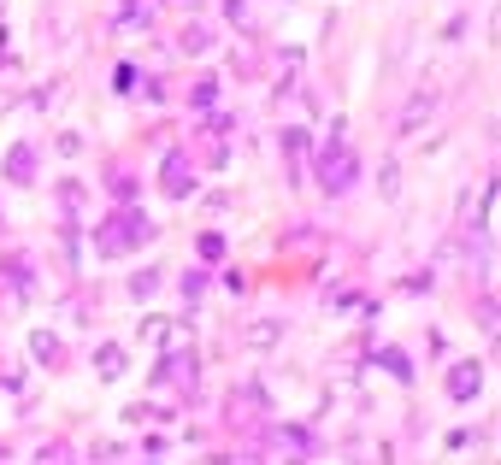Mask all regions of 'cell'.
Masks as SVG:
<instances>
[{
  "label": "cell",
  "instance_id": "9",
  "mask_svg": "<svg viewBox=\"0 0 501 465\" xmlns=\"http://www.w3.org/2000/svg\"><path fill=\"white\" fill-rule=\"evenodd\" d=\"M6 177H13V183H36V148H30V141H18L13 154H6Z\"/></svg>",
  "mask_w": 501,
  "mask_h": 465
},
{
  "label": "cell",
  "instance_id": "22",
  "mask_svg": "<svg viewBox=\"0 0 501 465\" xmlns=\"http://www.w3.org/2000/svg\"><path fill=\"white\" fill-rule=\"evenodd\" d=\"M378 359H384V366H389V371H395V377H401V383L413 377V371H407V359H401V353H395V348H378Z\"/></svg>",
  "mask_w": 501,
  "mask_h": 465
},
{
  "label": "cell",
  "instance_id": "21",
  "mask_svg": "<svg viewBox=\"0 0 501 465\" xmlns=\"http://www.w3.org/2000/svg\"><path fill=\"white\" fill-rule=\"evenodd\" d=\"M200 259H207V266L225 259V236H218V230H213V236H200Z\"/></svg>",
  "mask_w": 501,
  "mask_h": 465
},
{
  "label": "cell",
  "instance_id": "8",
  "mask_svg": "<svg viewBox=\"0 0 501 465\" xmlns=\"http://www.w3.org/2000/svg\"><path fill=\"white\" fill-rule=\"evenodd\" d=\"M272 407V401H266V389H259V383H248V389H236V401H230V418L242 424V418H259V412Z\"/></svg>",
  "mask_w": 501,
  "mask_h": 465
},
{
  "label": "cell",
  "instance_id": "5",
  "mask_svg": "<svg viewBox=\"0 0 501 465\" xmlns=\"http://www.w3.org/2000/svg\"><path fill=\"white\" fill-rule=\"evenodd\" d=\"M195 377H200V366H195V353L189 348H177L166 366H159V383H172V389H183V395H195Z\"/></svg>",
  "mask_w": 501,
  "mask_h": 465
},
{
  "label": "cell",
  "instance_id": "6",
  "mask_svg": "<svg viewBox=\"0 0 501 465\" xmlns=\"http://www.w3.org/2000/svg\"><path fill=\"white\" fill-rule=\"evenodd\" d=\"M478 389H484V366H478V359H460V366L448 371V401H472Z\"/></svg>",
  "mask_w": 501,
  "mask_h": 465
},
{
  "label": "cell",
  "instance_id": "20",
  "mask_svg": "<svg viewBox=\"0 0 501 465\" xmlns=\"http://www.w3.org/2000/svg\"><path fill=\"white\" fill-rule=\"evenodd\" d=\"M378 195H384V200L401 195V165H384V171H378Z\"/></svg>",
  "mask_w": 501,
  "mask_h": 465
},
{
  "label": "cell",
  "instance_id": "10",
  "mask_svg": "<svg viewBox=\"0 0 501 465\" xmlns=\"http://www.w3.org/2000/svg\"><path fill=\"white\" fill-rule=\"evenodd\" d=\"M277 342H284V325H277V318H254V325H248V348L254 353H272Z\"/></svg>",
  "mask_w": 501,
  "mask_h": 465
},
{
  "label": "cell",
  "instance_id": "7",
  "mask_svg": "<svg viewBox=\"0 0 501 465\" xmlns=\"http://www.w3.org/2000/svg\"><path fill=\"white\" fill-rule=\"evenodd\" d=\"M430 118H437V95H430V89H419L413 100H407V106H401V118H395V130L401 136H413L419 124H430Z\"/></svg>",
  "mask_w": 501,
  "mask_h": 465
},
{
  "label": "cell",
  "instance_id": "4",
  "mask_svg": "<svg viewBox=\"0 0 501 465\" xmlns=\"http://www.w3.org/2000/svg\"><path fill=\"white\" fill-rule=\"evenodd\" d=\"M142 342H154V348H166V353H177V348H189V330L177 325V318H142V330H136Z\"/></svg>",
  "mask_w": 501,
  "mask_h": 465
},
{
  "label": "cell",
  "instance_id": "13",
  "mask_svg": "<svg viewBox=\"0 0 501 465\" xmlns=\"http://www.w3.org/2000/svg\"><path fill=\"white\" fill-rule=\"evenodd\" d=\"M301 154H307V130H301V124H289V130H284V159H289V171L301 165Z\"/></svg>",
  "mask_w": 501,
  "mask_h": 465
},
{
  "label": "cell",
  "instance_id": "18",
  "mask_svg": "<svg viewBox=\"0 0 501 465\" xmlns=\"http://www.w3.org/2000/svg\"><path fill=\"white\" fill-rule=\"evenodd\" d=\"M59 212H65V218L83 212V183H59Z\"/></svg>",
  "mask_w": 501,
  "mask_h": 465
},
{
  "label": "cell",
  "instance_id": "15",
  "mask_svg": "<svg viewBox=\"0 0 501 465\" xmlns=\"http://www.w3.org/2000/svg\"><path fill=\"white\" fill-rule=\"evenodd\" d=\"M213 100H218V83H213V77H200L195 95H189V106H195V113H213Z\"/></svg>",
  "mask_w": 501,
  "mask_h": 465
},
{
  "label": "cell",
  "instance_id": "17",
  "mask_svg": "<svg viewBox=\"0 0 501 465\" xmlns=\"http://www.w3.org/2000/svg\"><path fill=\"white\" fill-rule=\"evenodd\" d=\"M177 295H183L189 307H195V300L207 295V271H195V266H189V271H183V289H177Z\"/></svg>",
  "mask_w": 501,
  "mask_h": 465
},
{
  "label": "cell",
  "instance_id": "1",
  "mask_svg": "<svg viewBox=\"0 0 501 465\" xmlns=\"http://www.w3.org/2000/svg\"><path fill=\"white\" fill-rule=\"evenodd\" d=\"M154 236V224H148L142 212H118V218H106L100 224V259H118V254H130V248H142V241Z\"/></svg>",
  "mask_w": 501,
  "mask_h": 465
},
{
  "label": "cell",
  "instance_id": "11",
  "mask_svg": "<svg viewBox=\"0 0 501 465\" xmlns=\"http://www.w3.org/2000/svg\"><path fill=\"white\" fill-rule=\"evenodd\" d=\"M95 371H100L106 383L124 377V348H118V342H100V348H95Z\"/></svg>",
  "mask_w": 501,
  "mask_h": 465
},
{
  "label": "cell",
  "instance_id": "2",
  "mask_svg": "<svg viewBox=\"0 0 501 465\" xmlns=\"http://www.w3.org/2000/svg\"><path fill=\"white\" fill-rule=\"evenodd\" d=\"M354 148H343V141H330L325 154H318V189L325 195H348L354 189Z\"/></svg>",
  "mask_w": 501,
  "mask_h": 465
},
{
  "label": "cell",
  "instance_id": "19",
  "mask_svg": "<svg viewBox=\"0 0 501 465\" xmlns=\"http://www.w3.org/2000/svg\"><path fill=\"white\" fill-rule=\"evenodd\" d=\"M154 289H159V271H154V266L130 277V295H136V300H148V295H154Z\"/></svg>",
  "mask_w": 501,
  "mask_h": 465
},
{
  "label": "cell",
  "instance_id": "14",
  "mask_svg": "<svg viewBox=\"0 0 501 465\" xmlns=\"http://www.w3.org/2000/svg\"><path fill=\"white\" fill-rule=\"evenodd\" d=\"M130 418H148V424H172L177 407H166V401H148V407H130Z\"/></svg>",
  "mask_w": 501,
  "mask_h": 465
},
{
  "label": "cell",
  "instance_id": "16",
  "mask_svg": "<svg viewBox=\"0 0 501 465\" xmlns=\"http://www.w3.org/2000/svg\"><path fill=\"white\" fill-rule=\"evenodd\" d=\"M207 47H213V30H207V24H189V30H183V54H207Z\"/></svg>",
  "mask_w": 501,
  "mask_h": 465
},
{
  "label": "cell",
  "instance_id": "12",
  "mask_svg": "<svg viewBox=\"0 0 501 465\" xmlns=\"http://www.w3.org/2000/svg\"><path fill=\"white\" fill-rule=\"evenodd\" d=\"M30 353H36L42 366H59V359H65V342H59L54 330H36V336H30Z\"/></svg>",
  "mask_w": 501,
  "mask_h": 465
},
{
  "label": "cell",
  "instance_id": "23",
  "mask_svg": "<svg viewBox=\"0 0 501 465\" xmlns=\"http://www.w3.org/2000/svg\"><path fill=\"white\" fill-rule=\"evenodd\" d=\"M172 6H200V0H172Z\"/></svg>",
  "mask_w": 501,
  "mask_h": 465
},
{
  "label": "cell",
  "instance_id": "3",
  "mask_svg": "<svg viewBox=\"0 0 501 465\" xmlns=\"http://www.w3.org/2000/svg\"><path fill=\"white\" fill-rule=\"evenodd\" d=\"M159 189H166L172 200H189V195H195V165H189L183 148H172V154L159 159Z\"/></svg>",
  "mask_w": 501,
  "mask_h": 465
}]
</instances>
